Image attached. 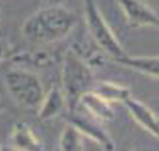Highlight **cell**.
<instances>
[{
    "instance_id": "6da1fadb",
    "label": "cell",
    "mask_w": 159,
    "mask_h": 151,
    "mask_svg": "<svg viewBox=\"0 0 159 151\" xmlns=\"http://www.w3.org/2000/svg\"><path fill=\"white\" fill-rule=\"evenodd\" d=\"M76 27V16L61 5H49L36 10L25 19L20 32L36 46H49L64 39Z\"/></svg>"
},
{
    "instance_id": "7a4b0ae2",
    "label": "cell",
    "mask_w": 159,
    "mask_h": 151,
    "mask_svg": "<svg viewBox=\"0 0 159 151\" xmlns=\"http://www.w3.org/2000/svg\"><path fill=\"white\" fill-rule=\"evenodd\" d=\"M93 85V70L86 61L68 50L63 54V75H61V90L66 99L68 112L76 111L80 107V97L88 92Z\"/></svg>"
},
{
    "instance_id": "3957f363",
    "label": "cell",
    "mask_w": 159,
    "mask_h": 151,
    "mask_svg": "<svg viewBox=\"0 0 159 151\" xmlns=\"http://www.w3.org/2000/svg\"><path fill=\"white\" fill-rule=\"evenodd\" d=\"M5 85L17 105L27 111H37L44 97V88L32 70L20 66L10 68L5 73Z\"/></svg>"
},
{
    "instance_id": "277c9868",
    "label": "cell",
    "mask_w": 159,
    "mask_h": 151,
    "mask_svg": "<svg viewBox=\"0 0 159 151\" xmlns=\"http://www.w3.org/2000/svg\"><path fill=\"white\" fill-rule=\"evenodd\" d=\"M83 10H85V22L88 27V34L98 50L108 54L113 61L125 54L124 46L113 34L110 24L100 12L95 0H83Z\"/></svg>"
},
{
    "instance_id": "5b68a950",
    "label": "cell",
    "mask_w": 159,
    "mask_h": 151,
    "mask_svg": "<svg viewBox=\"0 0 159 151\" xmlns=\"http://www.w3.org/2000/svg\"><path fill=\"white\" fill-rule=\"evenodd\" d=\"M70 117H68V124L75 127L81 136H86L88 139H92L93 143H97L103 151H113L115 149V143L110 138V134L107 133V129H103L100 120H97L95 117L88 114V112H78L76 111H71Z\"/></svg>"
},
{
    "instance_id": "8992f818",
    "label": "cell",
    "mask_w": 159,
    "mask_h": 151,
    "mask_svg": "<svg viewBox=\"0 0 159 151\" xmlns=\"http://www.w3.org/2000/svg\"><path fill=\"white\" fill-rule=\"evenodd\" d=\"M130 27H157L159 16L144 0H115Z\"/></svg>"
},
{
    "instance_id": "52a82bcc",
    "label": "cell",
    "mask_w": 159,
    "mask_h": 151,
    "mask_svg": "<svg viewBox=\"0 0 159 151\" xmlns=\"http://www.w3.org/2000/svg\"><path fill=\"white\" fill-rule=\"evenodd\" d=\"M59 59V53L49 50L48 46H37L32 51L19 53L10 61L16 63V66L20 68H49Z\"/></svg>"
},
{
    "instance_id": "ba28073f",
    "label": "cell",
    "mask_w": 159,
    "mask_h": 151,
    "mask_svg": "<svg viewBox=\"0 0 159 151\" xmlns=\"http://www.w3.org/2000/svg\"><path fill=\"white\" fill-rule=\"evenodd\" d=\"M124 105H125V109L129 111L130 117L134 119L135 122L142 127V129H146L149 134H152L154 138H157V136H159L157 116L154 114V112L151 111L147 105H144L141 100L134 99L132 95L129 97V99L124 100Z\"/></svg>"
},
{
    "instance_id": "9c48e42d",
    "label": "cell",
    "mask_w": 159,
    "mask_h": 151,
    "mask_svg": "<svg viewBox=\"0 0 159 151\" xmlns=\"http://www.w3.org/2000/svg\"><path fill=\"white\" fill-rule=\"evenodd\" d=\"M10 148L16 151H44V146L41 139L34 134L31 126L22 120L14 124L10 131Z\"/></svg>"
},
{
    "instance_id": "30bf717a",
    "label": "cell",
    "mask_w": 159,
    "mask_h": 151,
    "mask_svg": "<svg viewBox=\"0 0 159 151\" xmlns=\"http://www.w3.org/2000/svg\"><path fill=\"white\" fill-rule=\"evenodd\" d=\"M83 107V111L88 112L92 117H95L100 122H112L115 119V112L112 109V104H108L107 100H103L102 97H98L95 92L88 90L80 97V104Z\"/></svg>"
},
{
    "instance_id": "8fae6325",
    "label": "cell",
    "mask_w": 159,
    "mask_h": 151,
    "mask_svg": "<svg viewBox=\"0 0 159 151\" xmlns=\"http://www.w3.org/2000/svg\"><path fill=\"white\" fill-rule=\"evenodd\" d=\"M66 109V99L61 87H52L48 93H44L39 107H37V117L41 120H51L59 116Z\"/></svg>"
},
{
    "instance_id": "7c38bea8",
    "label": "cell",
    "mask_w": 159,
    "mask_h": 151,
    "mask_svg": "<svg viewBox=\"0 0 159 151\" xmlns=\"http://www.w3.org/2000/svg\"><path fill=\"white\" fill-rule=\"evenodd\" d=\"M119 65L130 68V70L137 71L141 75L146 77H152L157 78L159 77V58L157 56H129L127 53L124 56L115 59Z\"/></svg>"
},
{
    "instance_id": "4fadbf2b",
    "label": "cell",
    "mask_w": 159,
    "mask_h": 151,
    "mask_svg": "<svg viewBox=\"0 0 159 151\" xmlns=\"http://www.w3.org/2000/svg\"><path fill=\"white\" fill-rule=\"evenodd\" d=\"M92 92H95L98 97H102L103 100H107L108 104H124V100L130 97V90L125 85L115 83V82H97V83L92 85Z\"/></svg>"
},
{
    "instance_id": "5bb4252c",
    "label": "cell",
    "mask_w": 159,
    "mask_h": 151,
    "mask_svg": "<svg viewBox=\"0 0 159 151\" xmlns=\"http://www.w3.org/2000/svg\"><path fill=\"white\" fill-rule=\"evenodd\" d=\"M59 151H83V136L71 124H66L59 136Z\"/></svg>"
},
{
    "instance_id": "9a60e30c",
    "label": "cell",
    "mask_w": 159,
    "mask_h": 151,
    "mask_svg": "<svg viewBox=\"0 0 159 151\" xmlns=\"http://www.w3.org/2000/svg\"><path fill=\"white\" fill-rule=\"evenodd\" d=\"M7 54H9V46H7L3 41H0V61H2V59H5Z\"/></svg>"
},
{
    "instance_id": "2e32d148",
    "label": "cell",
    "mask_w": 159,
    "mask_h": 151,
    "mask_svg": "<svg viewBox=\"0 0 159 151\" xmlns=\"http://www.w3.org/2000/svg\"><path fill=\"white\" fill-rule=\"evenodd\" d=\"M0 151H16V149L10 148V146H2V148H0Z\"/></svg>"
},
{
    "instance_id": "e0dca14e",
    "label": "cell",
    "mask_w": 159,
    "mask_h": 151,
    "mask_svg": "<svg viewBox=\"0 0 159 151\" xmlns=\"http://www.w3.org/2000/svg\"><path fill=\"white\" fill-rule=\"evenodd\" d=\"M46 2H49V3H56V2H59V0H46Z\"/></svg>"
},
{
    "instance_id": "ac0fdd59",
    "label": "cell",
    "mask_w": 159,
    "mask_h": 151,
    "mask_svg": "<svg viewBox=\"0 0 159 151\" xmlns=\"http://www.w3.org/2000/svg\"><path fill=\"white\" fill-rule=\"evenodd\" d=\"M2 107H3V105H2V100H0V111H2Z\"/></svg>"
},
{
    "instance_id": "d6986e66",
    "label": "cell",
    "mask_w": 159,
    "mask_h": 151,
    "mask_svg": "<svg viewBox=\"0 0 159 151\" xmlns=\"http://www.w3.org/2000/svg\"><path fill=\"white\" fill-rule=\"evenodd\" d=\"M0 148H2V144H0Z\"/></svg>"
},
{
    "instance_id": "ffe728a7",
    "label": "cell",
    "mask_w": 159,
    "mask_h": 151,
    "mask_svg": "<svg viewBox=\"0 0 159 151\" xmlns=\"http://www.w3.org/2000/svg\"><path fill=\"white\" fill-rule=\"evenodd\" d=\"M135 151H137V149H135Z\"/></svg>"
}]
</instances>
